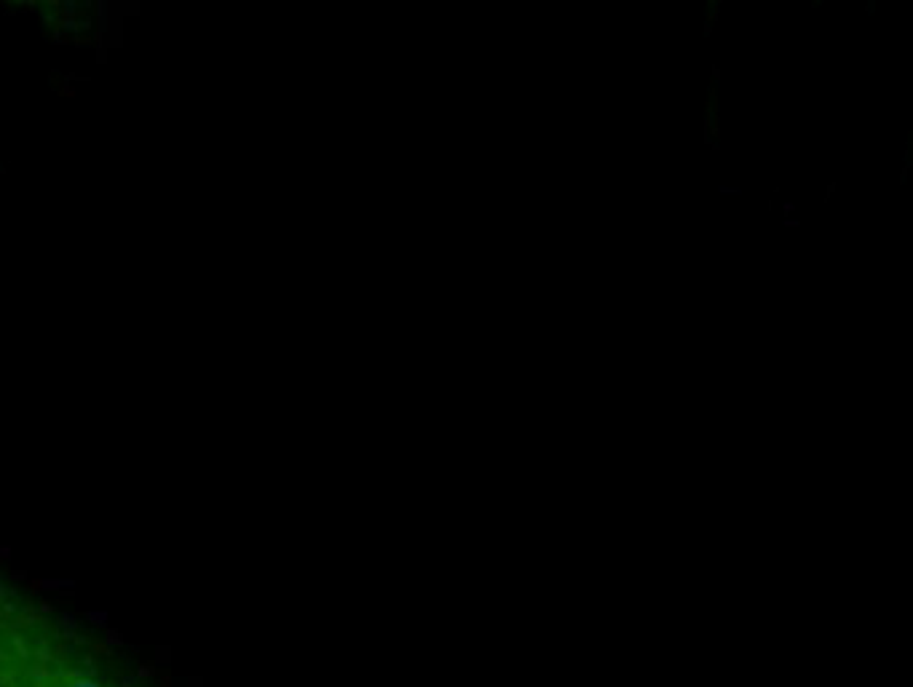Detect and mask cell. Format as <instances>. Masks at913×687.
<instances>
[{
    "mask_svg": "<svg viewBox=\"0 0 913 687\" xmlns=\"http://www.w3.org/2000/svg\"><path fill=\"white\" fill-rule=\"evenodd\" d=\"M0 687H159L105 634L0 565Z\"/></svg>",
    "mask_w": 913,
    "mask_h": 687,
    "instance_id": "6da1fadb",
    "label": "cell"
},
{
    "mask_svg": "<svg viewBox=\"0 0 913 687\" xmlns=\"http://www.w3.org/2000/svg\"><path fill=\"white\" fill-rule=\"evenodd\" d=\"M718 11H720V0H710V3H707V22L705 25H710V27L715 25V22H718Z\"/></svg>",
    "mask_w": 913,
    "mask_h": 687,
    "instance_id": "7a4b0ae2",
    "label": "cell"
},
{
    "mask_svg": "<svg viewBox=\"0 0 913 687\" xmlns=\"http://www.w3.org/2000/svg\"><path fill=\"white\" fill-rule=\"evenodd\" d=\"M718 193L720 195H742V187H726V185H718Z\"/></svg>",
    "mask_w": 913,
    "mask_h": 687,
    "instance_id": "3957f363",
    "label": "cell"
},
{
    "mask_svg": "<svg viewBox=\"0 0 913 687\" xmlns=\"http://www.w3.org/2000/svg\"><path fill=\"white\" fill-rule=\"evenodd\" d=\"M833 193H836V180H833V182H830V185H828V193H825V198H822V204L828 206V204H830V198H833Z\"/></svg>",
    "mask_w": 913,
    "mask_h": 687,
    "instance_id": "277c9868",
    "label": "cell"
},
{
    "mask_svg": "<svg viewBox=\"0 0 913 687\" xmlns=\"http://www.w3.org/2000/svg\"><path fill=\"white\" fill-rule=\"evenodd\" d=\"M865 13L868 16H876V0H865Z\"/></svg>",
    "mask_w": 913,
    "mask_h": 687,
    "instance_id": "5b68a950",
    "label": "cell"
},
{
    "mask_svg": "<svg viewBox=\"0 0 913 687\" xmlns=\"http://www.w3.org/2000/svg\"><path fill=\"white\" fill-rule=\"evenodd\" d=\"M782 212H785V217H790L793 212H795V204L793 201H782Z\"/></svg>",
    "mask_w": 913,
    "mask_h": 687,
    "instance_id": "8992f818",
    "label": "cell"
},
{
    "mask_svg": "<svg viewBox=\"0 0 913 687\" xmlns=\"http://www.w3.org/2000/svg\"><path fill=\"white\" fill-rule=\"evenodd\" d=\"M782 225H785V228H801V219H790V217H785V219H782Z\"/></svg>",
    "mask_w": 913,
    "mask_h": 687,
    "instance_id": "52a82bcc",
    "label": "cell"
}]
</instances>
